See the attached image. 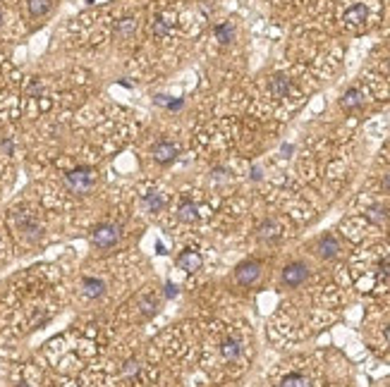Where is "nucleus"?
<instances>
[{"label": "nucleus", "mask_w": 390, "mask_h": 387, "mask_svg": "<svg viewBox=\"0 0 390 387\" xmlns=\"http://www.w3.org/2000/svg\"><path fill=\"white\" fill-rule=\"evenodd\" d=\"M122 237V227L115 222H103L91 232V244L96 249H112Z\"/></svg>", "instance_id": "nucleus-1"}, {"label": "nucleus", "mask_w": 390, "mask_h": 387, "mask_svg": "<svg viewBox=\"0 0 390 387\" xmlns=\"http://www.w3.org/2000/svg\"><path fill=\"white\" fill-rule=\"evenodd\" d=\"M96 182V175H93L91 167H75L65 175V184L72 194H86Z\"/></svg>", "instance_id": "nucleus-2"}, {"label": "nucleus", "mask_w": 390, "mask_h": 387, "mask_svg": "<svg viewBox=\"0 0 390 387\" xmlns=\"http://www.w3.org/2000/svg\"><path fill=\"white\" fill-rule=\"evenodd\" d=\"M261 275V263L259 260H244L237 265V270H235V277H237V282L240 284H254Z\"/></svg>", "instance_id": "nucleus-3"}, {"label": "nucleus", "mask_w": 390, "mask_h": 387, "mask_svg": "<svg viewBox=\"0 0 390 387\" xmlns=\"http://www.w3.org/2000/svg\"><path fill=\"white\" fill-rule=\"evenodd\" d=\"M306 277H309V270H306L304 263H290V265H285V270H282V282L290 284V287H299Z\"/></svg>", "instance_id": "nucleus-4"}, {"label": "nucleus", "mask_w": 390, "mask_h": 387, "mask_svg": "<svg viewBox=\"0 0 390 387\" xmlns=\"http://www.w3.org/2000/svg\"><path fill=\"white\" fill-rule=\"evenodd\" d=\"M201 265H204V258H201L199 251L187 249V251H182V254L177 256V268H180V270H185V273H196Z\"/></svg>", "instance_id": "nucleus-5"}, {"label": "nucleus", "mask_w": 390, "mask_h": 387, "mask_svg": "<svg viewBox=\"0 0 390 387\" xmlns=\"http://www.w3.org/2000/svg\"><path fill=\"white\" fill-rule=\"evenodd\" d=\"M153 158H156L161 165L172 163V160L177 158V146H175L172 141H158V144L153 146Z\"/></svg>", "instance_id": "nucleus-6"}, {"label": "nucleus", "mask_w": 390, "mask_h": 387, "mask_svg": "<svg viewBox=\"0 0 390 387\" xmlns=\"http://www.w3.org/2000/svg\"><path fill=\"white\" fill-rule=\"evenodd\" d=\"M19 227H22V234L29 241H38L43 237V227L31 215H19Z\"/></svg>", "instance_id": "nucleus-7"}, {"label": "nucleus", "mask_w": 390, "mask_h": 387, "mask_svg": "<svg viewBox=\"0 0 390 387\" xmlns=\"http://www.w3.org/2000/svg\"><path fill=\"white\" fill-rule=\"evenodd\" d=\"M316 249H318V256L321 258H335L337 251H340V244H337V239H335L333 234H326V237L318 239Z\"/></svg>", "instance_id": "nucleus-8"}, {"label": "nucleus", "mask_w": 390, "mask_h": 387, "mask_svg": "<svg viewBox=\"0 0 390 387\" xmlns=\"http://www.w3.org/2000/svg\"><path fill=\"white\" fill-rule=\"evenodd\" d=\"M82 287H84V296H89V299H98L106 292V282L98 277H84Z\"/></svg>", "instance_id": "nucleus-9"}, {"label": "nucleus", "mask_w": 390, "mask_h": 387, "mask_svg": "<svg viewBox=\"0 0 390 387\" xmlns=\"http://www.w3.org/2000/svg\"><path fill=\"white\" fill-rule=\"evenodd\" d=\"M280 225L276 220H263L259 225V239L263 241H278L280 239Z\"/></svg>", "instance_id": "nucleus-10"}, {"label": "nucleus", "mask_w": 390, "mask_h": 387, "mask_svg": "<svg viewBox=\"0 0 390 387\" xmlns=\"http://www.w3.org/2000/svg\"><path fill=\"white\" fill-rule=\"evenodd\" d=\"M221 354H223L225 361H235V359L242 354V342L237 339V337H227V339H223Z\"/></svg>", "instance_id": "nucleus-11"}, {"label": "nucleus", "mask_w": 390, "mask_h": 387, "mask_svg": "<svg viewBox=\"0 0 390 387\" xmlns=\"http://www.w3.org/2000/svg\"><path fill=\"white\" fill-rule=\"evenodd\" d=\"M271 93L276 96V98H285L287 91H290V81H287V77H282V74H276V77H271Z\"/></svg>", "instance_id": "nucleus-12"}, {"label": "nucleus", "mask_w": 390, "mask_h": 387, "mask_svg": "<svg viewBox=\"0 0 390 387\" xmlns=\"http://www.w3.org/2000/svg\"><path fill=\"white\" fill-rule=\"evenodd\" d=\"M340 103H342V108H345V110H354V108H359V105L364 103V96H362L359 89H347Z\"/></svg>", "instance_id": "nucleus-13"}, {"label": "nucleus", "mask_w": 390, "mask_h": 387, "mask_svg": "<svg viewBox=\"0 0 390 387\" xmlns=\"http://www.w3.org/2000/svg\"><path fill=\"white\" fill-rule=\"evenodd\" d=\"M144 203H146V210H149V213H161V210L166 208V196L151 191V194L144 196Z\"/></svg>", "instance_id": "nucleus-14"}, {"label": "nucleus", "mask_w": 390, "mask_h": 387, "mask_svg": "<svg viewBox=\"0 0 390 387\" xmlns=\"http://www.w3.org/2000/svg\"><path fill=\"white\" fill-rule=\"evenodd\" d=\"M177 218L182 222H196L199 220V208L194 206L192 201H185L180 206V210H177Z\"/></svg>", "instance_id": "nucleus-15"}, {"label": "nucleus", "mask_w": 390, "mask_h": 387, "mask_svg": "<svg viewBox=\"0 0 390 387\" xmlns=\"http://www.w3.org/2000/svg\"><path fill=\"white\" fill-rule=\"evenodd\" d=\"M364 19H366V7H364L362 2L352 5V7L345 12V22H347V24H352V26H354V24H362Z\"/></svg>", "instance_id": "nucleus-16"}, {"label": "nucleus", "mask_w": 390, "mask_h": 387, "mask_svg": "<svg viewBox=\"0 0 390 387\" xmlns=\"http://www.w3.org/2000/svg\"><path fill=\"white\" fill-rule=\"evenodd\" d=\"M27 7H29V15H31V17H43V15L53 7V0H29Z\"/></svg>", "instance_id": "nucleus-17"}, {"label": "nucleus", "mask_w": 390, "mask_h": 387, "mask_svg": "<svg viewBox=\"0 0 390 387\" xmlns=\"http://www.w3.org/2000/svg\"><path fill=\"white\" fill-rule=\"evenodd\" d=\"M216 38H218L221 43H232V41H235V26H232L230 22L218 24V26H216Z\"/></svg>", "instance_id": "nucleus-18"}, {"label": "nucleus", "mask_w": 390, "mask_h": 387, "mask_svg": "<svg viewBox=\"0 0 390 387\" xmlns=\"http://www.w3.org/2000/svg\"><path fill=\"white\" fill-rule=\"evenodd\" d=\"M280 387H311V383H309L304 375H299V373H290V375L282 378Z\"/></svg>", "instance_id": "nucleus-19"}, {"label": "nucleus", "mask_w": 390, "mask_h": 387, "mask_svg": "<svg viewBox=\"0 0 390 387\" xmlns=\"http://www.w3.org/2000/svg\"><path fill=\"white\" fill-rule=\"evenodd\" d=\"M134 29H137V22L134 19H120L117 22V26H115V34L120 38H127V36H132L134 34Z\"/></svg>", "instance_id": "nucleus-20"}, {"label": "nucleus", "mask_w": 390, "mask_h": 387, "mask_svg": "<svg viewBox=\"0 0 390 387\" xmlns=\"http://www.w3.org/2000/svg\"><path fill=\"white\" fill-rule=\"evenodd\" d=\"M366 218H369L373 225H383V222L388 220V210H386L383 206H371V208L366 210Z\"/></svg>", "instance_id": "nucleus-21"}, {"label": "nucleus", "mask_w": 390, "mask_h": 387, "mask_svg": "<svg viewBox=\"0 0 390 387\" xmlns=\"http://www.w3.org/2000/svg\"><path fill=\"white\" fill-rule=\"evenodd\" d=\"M139 311H141V315H153L156 313V301H153V299H144V301H141V304H139Z\"/></svg>", "instance_id": "nucleus-22"}, {"label": "nucleus", "mask_w": 390, "mask_h": 387, "mask_svg": "<svg viewBox=\"0 0 390 387\" xmlns=\"http://www.w3.org/2000/svg\"><path fill=\"white\" fill-rule=\"evenodd\" d=\"M153 34L158 38H163L167 34V24H166V19L163 17H156V22H153Z\"/></svg>", "instance_id": "nucleus-23"}, {"label": "nucleus", "mask_w": 390, "mask_h": 387, "mask_svg": "<svg viewBox=\"0 0 390 387\" xmlns=\"http://www.w3.org/2000/svg\"><path fill=\"white\" fill-rule=\"evenodd\" d=\"M139 370H141V366H139V361H134V359H132V361H127V363H125V368H122V373H125L127 378H134V375H137Z\"/></svg>", "instance_id": "nucleus-24"}, {"label": "nucleus", "mask_w": 390, "mask_h": 387, "mask_svg": "<svg viewBox=\"0 0 390 387\" xmlns=\"http://www.w3.org/2000/svg\"><path fill=\"white\" fill-rule=\"evenodd\" d=\"M12 151H15L12 139H2V141H0V153H2V155H12Z\"/></svg>", "instance_id": "nucleus-25"}, {"label": "nucleus", "mask_w": 390, "mask_h": 387, "mask_svg": "<svg viewBox=\"0 0 390 387\" xmlns=\"http://www.w3.org/2000/svg\"><path fill=\"white\" fill-rule=\"evenodd\" d=\"M27 93H29V96H41V93H43V86H41L38 81H31L29 89H27Z\"/></svg>", "instance_id": "nucleus-26"}, {"label": "nucleus", "mask_w": 390, "mask_h": 387, "mask_svg": "<svg viewBox=\"0 0 390 387\" xmlns=\"http://www.w3.org/2000/svg\"><path fill=\"white\" fill-rule=\"evenodd\" d=\"M166 296L167 299H175V296H177V287H175L172 282H167L166 284Z\"/></svg>", "instance_id": "nucleus-27"}, {"label": "nucleus", "mask_w": 390, "mask_h": 387, "mask_svg": "<svg viewBox=\"0 0 390 387\" xmlns=\"http://www.w3.org/2000/svg\"><path fill=\"white\" fill-rule=\"evenodd\" d=\"M182 105H185V101H182V98H180V101H167V108H170V110H180Z\"/></svg>", "instance_id": "nucleus-28"}, {"label": "nucleus", "mask_w": 390, "mask_h": 387, "mask_svg": "<svg viewBox=\"0 0 390 387\" xmlns=\"http://www.w3.org/2000/svg\"><path fill=\"white\" fill-rule=\"evenodd\" d=\"M251 180H261V170H259V167H251Z\"/></svg>", "instance_id": "nucleus-29"}, {"label": "nucleus", "mask_w": 390, "mask_h": 387, "mask_svg": "<svg viewBox=\"0 0 390 387\" xmlns=\"http://www.w3.org/2000/svg\"><path fill=\"white\" fill-rule=\"evenodd\" d=\"M383 189H386V191H390V172L383 177Z\"/></svg>", "instance_id": "nucleus-30"}, {"label": "nucleus", "mask_w": 390, "mask_h": 387, "mask_svg": "<svg viewBox=\"0 0 390 387\" xmlns=\"http://www.w3.org/2000/svg\"><path fill=\"white\" fill-rule=\"evenodd\" d=\"M156 103H158V105H163V103H166V105H167V98H166V96H156Z\"/></svg>", "instance_id": "nucleus-31"}, {"label": "nucleus", "mask_w": 390, "mask_h": 387, "mask_svg": "<svg viewBox=\"0 0 390 387\" xmlns=\"http://www.w3.org/2000/svg\"><path fill=\"white\" fill-rule=\"evenodd\" d=\"M386 339L390 342V328H386Z\"/></svg>", "instance_id": "nucleus-32"}, {"label": "nucleus", "mask_w": 390, "mask_h": 387, "mask_svg": "<svg viewBox=\"0 0 390 387\" xmlns=\"http://www.w3.org/2000/svg\"><path fill=\"white\" fill-rule=\"evenodd\" d=\"M0 24H2V12H0Z\"/></svg>", "instance_id": "nucleus-33"}, {"label": "nucleus", "mask_w": 390, "mask_h": 387, "mask_svg": "<svg viewBox=\"0 0 390 387\" xmlns=\"http://www.w3.org/2000/svg\"><path fill=\"white\" fill-rule=\"evenodd\" d=\"M17 387H29V385H17Z\"/></svg>", "instance_id": "nucleus-34"}, {"label": "nucleus", "mask_w": 390, "mask_h": 387, "mask_svg": "<svg viewBox=\"0 0 390 387\" xmlns=\"http://www.w3.org/2000/svg\"><path fill=\"white\" fill-rule=\"evenodd\" d=\"M388 74H390V65H388Z\"/></svg>", "instance_id": "nucleus-35"}, {"label": "nucleus", "mask_w": 390, "mask_h": 387, "mask_svg": "<svg viewBox=\"0 0 390 387\" xmlns=\"http://www.w3.org/2000/svg\"><path fill=\"white\" fill-rule=\"evenodd\" d=\"M86 2H93V0H86Z\"/></svg>", "instance_id": "nucleus-36"}]
</instances>
